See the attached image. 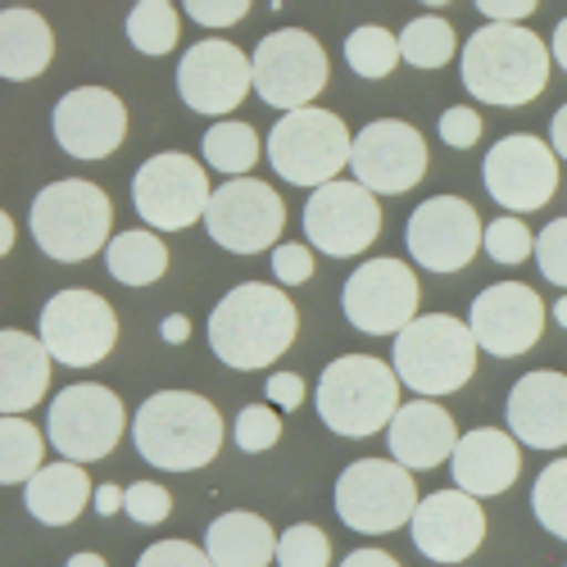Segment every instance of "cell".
<instances>
[{
  "label": "cell",
  "mask_w": 567,
  "mask_h": 567,
  "mask_svg": "<svg viewBox=\"0 0 567 567\" xmlns=\"http://www.w3.org/2000/svg\"><path fill=\"white\" fill-rule=\"evenodd\" d=\"M296 332H300V313L291 296L281 287H268V281H241L209 313V350L218 363L236 372L277 363L296 346Z\"/></svg>",
  "instance_id": "1"
},
{
  "label": "cell",
  "mask_w": 567,
  "mask_h": 567,
  "mask_svg": "<svg viewBox=\"0 0 567 567\" xmlns=\"http://www.w3.org/2000/svg\"><path fill=\"white\" fill-rule=\"evenodd\" d=\"M467 96L495 110H523L549 86V45L527 23H482L463 45Z\"/></svg>",
  "instance_id": "2"
},
{
  "label": "cell",
  "mask_w": 567,
  "mask_h": 567,
  "mask_svg": "<svg viewBox=\"0 0 567 567\" xmlns=\"http://www.w3.org/2000/svg\"><path fill=\"white\" fill-rule=\"evenodd\" d=\"M132 441L159 472H196L223 450V413L196 391H155L132 417Z\"/></svg>",
  "instance_id": "3"
},
{
  "label": "cell",
  "mask_w": 567,
  "mask_h": 567,
  "mask_svg": "<svg viewBox=\"0 0 567 567\" xmlns=\"http://www.w3.org/2000/svg\"><path fill=\"white\" fill-rule=\"evenodd\" d=\"M477 354L482 346L467 322H458L454 313H417L409 327L395 332L391 368L400 377V386H409L413 395L441 400L472 382Z\"/></svg>",
  "instance_id": "4"
},
{
  "label": "cell",
  "mask_w": 567,
  "mask_h": 567,
  "mask_svg": "<svg viewBox=\"0 0 567 567\" xmlns=\"http://www.w3.org/2000/svg\"><path fill=\"white\" fill-rule=\"evenodd\" d=\"M313 404L327 432L346 441H368L391 427L400 409V377L391 363L372 354H341L322 368Z\"/></svg>",
  "instance_id": "5"
},
{
  "label": "cell",
  "mask_w": 567,
  "mask_h": 567,
  "mask_svg": "<svg viewBox=\"0 0 567 567\" xmlns=\"http://www.w3.org/2000/svg\"><path fill=\"white\" fill-rule=\"evenodd\" d=\"M28 223H32V241L41 246V255H51L55 264H82L110 246L114 209L96 182L64 177V182H51L45 192H37Z\"/></svg>",
  "instance_id": "6"
},
{
  "label": "cell",
  "mask_w": 567,
  "mask_h": 567,
  "mask_svg": "<svg viewBox=\"0 0 567 567\" xmlns=\"http://www.w3.org/2000/svg\"><path fill=\"white\" fill-rule=\"evenodd\" d=\"M354 136L332 110H287L268 132V164L291 186H322L350 164Z\"/></svg>",
  "instance_id": "7"
},
{
  "label": "cell",
  "mask_w": 567,
  "mask_h": 567,
  "mask_svg": "<svg viewBox=\"0 0 567 567\" xmlns=\"http://www.w3.org/2000/svg\"><path fill=\"white\" fill-rule=\"evenodd\" d=\"M413 508V472L395 458H354L337 482V517L359 536H386L409 527Z\"/></svg>",
  "instance_id": "8"
},
{
  "label": "cell",
  "mask_w": 567,
  "mask_h": 567,
  "mask_svg": "<svg viewBox=\"0 0 567 567\" xmlns=\"http://www.w3.org/2000/svg\"><path fill=\"white\" fill-rule=\"evenodd\" d=\"M255 91L268 110H305L327 86V51L305 28H277L268 32L250 55Z\"/></svg>",
  "instance_id": "9"
},
{
  "label": "cell",
  "mask_w": 567,
  "mask_h": 567,
  "mask_svg": "<svg viewBox=\"0 0 567 567\" xmlns=\"http://www.w3.org/2000/svg\"><path fill=\"white\" fill-rule=\"evenodd\" d=\"M37 327H41L37 332L41 346L64 368H96L118 346V318H114L110 300L86 287H69L45 300Z\"/></svg>",
  "instance_id": "10"
},
{
  "label": "cell",
  "mask_w": 567,
  "mask_h": 567,
  "mask_svg": "<svg viewBox=\"0 0 567 567\" xmlns=\"http://www.w3.org/2000/svg\"><path fill=\"white\" fill-rule=\"evenodd\" d=\"M205 227L209 241L231 250V255H264L281 241V227H287V205L259 177H231L223 186H214L209 209H205Z\"/></svg>",
  "instance_id": "11"
},
{
  "label": "cell",
  "mask_w": 567,
  "mask_h": 567,
  "mask_svg": "<svg viewBox=\"0 0 567 567\" xmlns=\"http://www.w3.org/2000/svg\"><path fill=\"white\" fill-rule=\"evenodd\" d=\"M209 196H214V186H209L205 164H196L182 151L151 155L132 177V205L141 218H146V227H155V231L192 227L196 218H205Z\"/></svg>",
  "instance_id": "12"
},
{
  "label": "cell",
  "mask_w": 567,
  "mask_h": 567,
  "mask_svg": "<svg viewBox=\"0 0 567 567\" xmlns=\"http://www.w3.org/2000/svg\"><path fill=\"white\" fill-rule=\"evenodd\" d=\"M123 427H127L123 400L96 382L64 386L51 400V413H45V436L73 463H96L114 454V445L123 441Z\"/></svg>",
  "instance_id": "13"
},
{
  "label": "cell",
  "mask_w": 567,
  "mask_h": 567,
  "mask_svg": "<svg viewBox=\"0 0 567 567\" xmlns=\"http://www.w3.org/2000/svg\"><path fill=\"white\" fill-rule=\"evenodd\" d=\"M305 236L318 255L354 259L382 236V205L363 182H322L305 205Z\"/></svg>",
  "instance_id": "14"
},
{
  "label": "cell",
  "mask_w": 567,
  "mask_h": 567,
  "mask_svg": "<svg viewBox=\"0 0 567 567\" xmlns=\"http://www.w3.org/2000/svg\"><path fill=\"white\" fill-rule=\"evenodd\" d=\"M482 182L499 209L508 214H536L558 192V155L549 141L532 132H513L486 151Z\"/></svg>",
  "instance_id": "15"
},
{
  "label": "cell",
  "mask_w": 567,
  "mask_h": 567,
  "mask_svg": "<svg viewBox=\"0 0 567 567\" xmlns=\"http://www.w3.org/2000/svg\"><path fill=\"white\" fill-rule=\"evenodd\" d=\"M417 296H422V287L404 259H368L350 272L346 291H341V309L354 332L395 337L400 327H409L417 318Z\"/></svg>",
  "instance_id": "16"
},
{
  "label": "cell",
  "mask_w": 567,
  "mask_h": 567,
  "mask_svg": "<svg viewBox=\"0 0 567 567\" xmlns=\"http://www.w3.org/2000/svg\"><path fill=\"white\" fill-rule=\"evenodd\" d=\"M482 218L463 196H432L422 200L404 223V246L417 268L427 272H463L482 250Z\"/></svg>",
  "instance_id": "17"
},
{
  "label": "cell",
  "mask_w": 567,
  "mask_h": 567,
  "mask_svg": "<svg viewBox=\"0 0 567 567\" xmlns=\"http://www.w3.org/2000/svg\"><path fill=\"white\" fill-rule=\"evenodd\" d=\"M350 168L372 196H404L427 177V141L404 118H377L354 132Z\"/></svg>",
  "instance_id": "18"
},
{
  "label": "cell",
  "mask_w": 567,
  "mask_h": 567,
  "mask_svg": "<svg viewBox=\"0 0 567 567\" xmlns=\"http://www.w3.org/2000/svg\"><path fill=\"white\" fill-rule=\"evenodd\" d=\"M255 73H250V55L227 37H209L196 41L192 51L177 64V96L186 110L223 118L231 110H241V101L250 96Z\"/></svg>",
  "instance_id": "19"
},
{
  "label": "cell",
  "mask_w": 567,
  "mask_h": 567,
  "mask_svg": "<svg viewBox=\"0 0 567 567\" xmlns=\"http://www.w3.org/2000/svg\"><path fill=\"white\" fill-rule=\"evenodd\" d=\"M545 300L527 281H495L467 309V327L491 359H517L545 337Z\"/></svg>",
  "instance_id": "20"
},
{
  "label": "cell",
  "mask_w": 567,
  "mask_h": 567,
  "mask_svg": "<svg viewBox=\"0 0 567 567\" xmlns=\"http://www.w3.org/2000/svg\"><path fill=\"white\" fill-rule=\"evenodd\" d=\"M413 545L432 563H467L486 540V508L467 491H432L409 517Z\"/></svg>",
  "instance_id": "21"
},
{
  "label": "cell",
  "mask_w": 567,
  "mask_h": 567,
  "mask_svg": "<svg viewBox=\"0 0 567 567\" xmlns=\"http://www.w3.org/2000/svg\"><path fill=\"white\" fill-rule=\"evenodd\" d=\"M51 132L73 159H110L127 136V110L110 86H73L51 114Z\"/></svg>",
  "instance_id": "22"
},
{
  "label": "cell",
  "mask_w": 567,
  "mask_h": 567,
  "mask_svg": "<svg viewBox=\"0 0 567 567\" xmlns=\"http://www.w3.org/2000/svg\"><path fill=\"white\" fill-rule=\"evenodd\" d=\"M508 432L532 450L567 445V372H527L508 391Z\"/></svg>",
  "instance_id": "23"
},
{
  "label": "cell",
  "mask_w": 567,
  "mask_h": 567,
  "mask_svg": "<svg viewBox=\"0 0 567 567\" xmlns=\"http://www.w3.org/2000/svg\"><path fill=\"white\" fill-rule=\"evenodd\" d=\"M450 467H454V486L477 495V499H491V495H504L517 472H523V450H517V436L513 432H499V427H477L458 436L454 454H450Z\"/></svg>",
  "instance_id": "24"
},
{
  "label": "cell",
  "mask_w": 567,
  "mask_h": 567,
  "mask_svg": "<svg viewBox=\"0 0 567 567\" xmlns=\"http://www.w3.org/2000/svg\"><path fill=\"white\" fill-rule=\"evenodd\" d=\"M386 441H391V458L404 463L409 472H427V467H441L454 445H458V427L445 404L436 400H409L395 409L391 427H386Z\"/></svg>",
  "instance_id": "25"
},
{
  "label": "cell",
  "mask_w": 567,
  "mask_h": 567,
  "mask_svg": "<svg viewBox=\"0 0 567 567\" xmlns=\"http://www.w3.org/2000/svg\"><path fill=\"white\" fill-rule=\"evenodd\" d=\"M51 350L41 337L0 332V413H28L51 391Z\"/></svg>",
  "instance_id": "26"
},
{
  "label": "cell",
  "mask_w": 567,
  "mask_h": 567,
  "mask_svg": "<svg viewBox=\"0 0 567 567\" xmlns=\"http://www.w3.org/2000/svg\"><path fill=\"white\" fill-rule=\"evenodd\" d=\"M96 495L91 491V477L82 472V463L73 458H60V463H41L32 477H28V491H23V504L37 523L45 527H69L82 517L86 499Z\"/></svg>",
  "instance_id": "27"
},
{
  "label": "cell",
  "mask_w": 567,
  "mask_h": 567,
  "mask_svg": "<svg viewBox=\"0 0 567 567\" xmlns=\"http://www.w3.org/2000/svg\"><path fill=\"white\" fill-rule=\"evenodd\" d=\"M55 60V32L37 10H0V78L32 82Z\"/></svg>",
  "instance_id": "28"
},
{
  "label": "cell",
  "mask_w": 567,
  "mask_h": 567,
  "mask_svg": "<svg viewBox=\"0 0 567 567\" xmlns=\"http://www.w3.org/2000/svg\"><path fill=\"white\" fill-rule=\"evenodd\" d=\"M205 554L214 567H268L277 558V532L259 513H223L205 532Z\"/></svg>",
  "instance_id": "29"
},
{
  "label": "cell",
  "mask_w": 567,
  "mask_h": 567,
  "mask_svg": "<svg viewBox=\"0 0 567 567\" xmlns=\"http://www.w3.org/2000/svg\"><path fill=\"white\" fill-rule=\"evenodd\" d=\"M105 268L123 287H155L168 272V246L155 236V227H136V231H118L105 246Z\"/></svg>",
  "instance_id": "30"
},
{
  "label": "cell",
  "mask_w": 567,
  "mask_h": 567,
  "mask_svg": "<svg viewBox=\"0 0 567 567\" xmlns=\"http://www.w3.org/2000/svg\"><path fill=\"white\" fill-rule=\"evenodd\" d=\"M200 151H205V168L227 173V177H246L259 164V132L241 118H223L205 132Z\"/></svg>",
  "instance_id": "31"
},
{
  "label": "cell",
  "mask_w": 567,
  "mask_h": 567,
  "mask_svg": "<svg viewBox=\"0 0 567 567\" xmlns=\"http://www.w3.org/2000/svg\"><path fill=\"white\" fill-rule=\"evenodd\" d=\"M45 458V436L23 413H0V486H28Z\"/></svg>",
  "instance_id": "32"
},
{
  "label": "cell",
  "mask_w": 567,
  "mask_h": 567,
  "mask_svg": "<svg viewBox=\"0 0 567 567\" xmlns=\"http://www.w3.org/2000/svg\"><path fill=\"white\" fill-rule=\"evenodd\" d=\"M454 51H458V37L441 14L409 19V28L400 32V55L413 69H445L454 60Z\"/></svg>",
  "instance_id": "33"
},
{
  "label": "cell",
  "mask_w": 567,
  "mask_h": 567,
  "mask_svg": "<svg viewBox=\"0 0 567 567\" xmlns=\"http://www.w3.org/2000/svg\"><path fill=\"white\" fill-rule=\"evenodd\" d=\"M400 60H404V55H400V37L386 32L382 23H363V28H354V32L346 37V64H350L359 78H368V82L391 78Z\"/></svg>",
  "instance_id": "34"
},
{
  "label": "cell",
  "mask_w": 567,
  "mask_h": 567,
  "mask_svg": "<svg viewBox=\"0 0 567 567\" xmlns=\"http://www.w3.org/2000/svg\"><path fill=\"white\" fill-rule=\"evenodd\" d=\"M182 37L177 10L168 0H136L132 14H127V41L136 45L141 55H168Z\"/></svg>",
  "instance_id": "35"
},
{
  "label": "cell",
  "mask_w": 567,
  "mask_h": 567,
  "mask_svg": "<svg viewBox=\"0 0 567 567\" xmlns=\"http://www.w3.org/2000/svg\"><path fill=\"white\" fill-rule=\"evenodd\" d=\"M532 513H536V523L549 536L567 540V458L549 463L540 477H536V486H532Z\"/></svg>",
  "instance_id": "36"
},
{
  "label": "cell",
  "mask_w": 567,
  "mask_h": 567,
  "mask_svg": "<svg viewBox=\"0 0 567 567\" xmlns=\"http://www.w3.org/2000/svg\"><path fill=\"white\" fill-rule=\"evenodd\" d=\"M277 567H332V540L313 523H296L277 536Z\"/></svg>",
  "instance_id": "37"
},
{
  "label": "cell",
  "mask_w": 567,
  "mask_h": 567,
  "mask_svg": "<svg viewBox=\"0 0 567 567\" xmlns=\"http://www.w3.org/2000/svg\"><path fill=\"white\" fill-rule=\"evenodd\" d=\"M482 246H486V255H491L495 264H508V268H513V264H523V259H532V255H536V236H532L527 218L508 214V218L486 223Z\"/></svg>",
  "instance_id": "38"
},
{
  "label": "cell",
  "mask_w": 567,
  "mask_h": 567,
  "mask_svg": "<svg viewBox=\"0 0 567 567\" xmlns=\"http://www.w3.org/2000/svg\"><path fill=\"white\" fill-rule=\"evenodd\" d=\"M231 441H236V450H246V454L272 450L281 441V413L272 404H246L241 413H236Z\"/></svg>",
  "instance_id": "39"
},
{
  "label": "cell",
  "mask_w": 567,
  "mask_h": 567,
  "mask_svg": "<svg viewBox=\"0 0 567 567\" xmlns=\"http://www.w3.org/2000/svg\"><path fill=\"white\" fill-rule=\"evenodd\" d=\"M123 513L141 527H159L164 517L173 513V495L159 486V482H132L123 491Z\"/></svg>",
  "instance_id": "40"
},
{
  "label": "cell",
  "mask_w": 567,
  "mask_h": 567,
  "mask_svg": "<svg viewBox=\"0 0 567 567\" xmlns=\"http://www.w3.org/2000/svg\"><path fill=\"white\" fill-rule=\"evenodd\" d=\"M545 272L549 287L567 291V218H554L540 236H536V255H532Z\"/></svg>",
  "instance_id": "41"
},
{
  "label": "cell",
  "mask_w": 567,
  "mask_h": 567,
  "mask_svg": "<svg viewBox=\"0 0 567 567\" xmlns=\"http://www.w3.org/2000/svg\"><path fill=\"white\" fill-rule=\"evenodd\" d=\"M436 132H441V141H445L450 151H472V146L482 141V114L467 110V105H450V110L441 114Z\"/></svg>",
  "instance_id": "42"
},
{
  "label": "cell",
  "mask_w": 567,
  "mask_h": 567,
  "mask_svg": "<svg viewBox=\"0 0 567 567\" xmlns=\"http://www.w3.org/2000/svg\"><path fill=\"white\" fill-rule=\"evenodd\" d=\"M136 567H214V558L192 540H159L136 558Z\"/></svg>",
  "instance_id": "43"
},
{
  "label": "cell",
  "mask_w": 567,
  "mask_h": 567,
  "mask_svg": "<svg viewBox=\"0 0 567 567\" xmlns=\"http://www.w3.org/2000/svg\"><path fill=\"white\" fill-rule=\"evenodd\" d=\"M255 0H182V10L192 14L200 28H231L250 14Z\"/></svg>",
  "instance_id": "44"
},
{
  "label": "cell",
  "mask_w": 567,
  "mask_h": 567,
  "mask_svg": "<svg viewBox=\"0 0 567 567\" xmlns=\"http://www.w3.org/2000/svg\"><path fill=\"white\" fill-rule=\"evenodd\" d=\"M272 277L277 287H305L313 277V250L309 246H272Z\"/></svg>",
  "instance_id": "45"
},
{
  "label": "cell",
  "mask_w": 567,
  "mask_h": 567,
  "mask_svg": "<svg viewBox=\"0 0 567 567\" xmlns=\"http://www.w3.org/2000/svg\"><path fill=\"white\" fill-rule=\"evenodd\" d=\"M486 23H527L536 10H540V0H472Z\"/></svg>",
  "instance_id": "46"
},
{
  "label": "cell",
  "mask_w": 567,
  "mask_h": 567,
  "mask_svg": "<svg viewBox=\"0 0 567 567\" xmlns=\"http://www.w3.org/2000/svg\"><path fill=\"white\" fill-rule=\"evenodd\" d=\"M264 400L277 404V409H300L305 404V382L296 372H272L268 386H264Z\"/></svg>",
  "instance_id": "47"
},
{
  "label": "cell",
  "mask_w": 567,
  "mask_h": 567,
  "mask_svg": "<svg viewBox=\"0 0 567 567\" xmlns=\"http://www.w3.org/2000/svg\"><path fill=\"white\" fill-rule=\"evenodd\" d=\"M341 567H400V563L386 549H354L341 558Z\"/></svg>",
  "instance_id": "48"
},
{
  "label": "cell",
  "mask_w": 567,
  "mask_h": 567,
  "mask_svg": "<svg viewBox=\"0 0 567 567\" xmlns=\"http://www.w3.org/2000/svg\"><path fill=\"white\" fill-rule=\"evenodd\" d=\"M91 504H96V513H101V517L123 513V486H96V495H91Z\"/></svg>",
  "instance_id": "49"
},
{
  "label": "cell",
  "mask_w": 567,
  "mask_h": 567,
  "mask_svg": "<svg viewBox=\"0 0 567 567\" xmlns=\"http://www.w3.org/2000/svg\"><path fill=\"white\" fill-rule=\"evenodd\" d=\"M549 146H554V155L567 164V105L554 114V123H549Z\"/></svg>",
  "instance_id": "50"
},
{
  "label": "cell",
  "mask_w": 567,
  "mask_h": 567,
  "mask_svg": "<svg viewBox=\"0 0 567 567\" xmlns=\"http://www.w3.org/2000/svg\"><path fill=\"white\" fill-rule=\"evenodd\" d=\"M159 337H164L168 346H182L186 337H192V322H186L182 313H168V318H164V327H159Z\"/></svg>",
  "instance_id": "51"
},
{
  "label": "cell",
  "mask_w": 567,
  "mask_h": 567,
  "mask_svg": "<svg viewBox=\"0 0 567 567\" xmlns=\"http://www.w3.org/2000/svg\"><path fill=\"white\" fill-rule=\"evenodd\" d=\"M549 55H554V64L567 73V19H558V28H554V37H549Z\"/></svg>",
  "instance_id": "52"
},
{
  "label": "cell",
  "mask_w": 567,
  "mask_h": 567,
  "mask_svg": "<svg viewBox=\"0 0 567 567\" xmlns=\"http://www.w3.org/2000/svg\"><path fill=\"white\" fill-rule=\"evenodd\" d=\"M14 236H19V231H14V218H10L6 209H0V259H6V255L14 250Z\"/></svg>",
  "instance_id": "53"
},
{
  "label": "cell",
  "mask_w": 567,
  "mask_h": 567,
  "mask_svg": "<svg viewBox=\"0 0 567 567\" xmlns=\"http://www.w3.org/2000/svg\"><path fill=\"white\" fill-rule=\"evenodd\" d=\"M64 567H110V563H105L101 554H86V549H82V554H73Z\"/></svg>",
  "instance_id": "54"
},
{
  "label": "cell",
  "mask_w": 567,
  "mask_h": 567,
  "mask_svg": "<svg viewBox=\"0 0 567 567\" xmlns=\"http://www.w3.org/2000/svg\"><path fill=\"white\" fill-rule=\"evenodd\" d=\"M549 313H554V322H558V327H563V332H567V296H563V300H558V305H554Z\"/></svg>",
  "instance_id": "55"
},
{
  "label": "cell",
  "mask_w": 567,
  "mask_h": 567,
  "mask_svg": "<svg viewBox=\"0 0 567 567\" xmlns=\"http://www.w3.org/2000/svg\"><path fill=\"white\" fill-rule=\"evenodd\" d=\"M417 6H432V10H441V6H450V0H417Z\"/></svg>",
  "instance_id": "56"
}]
</instances>
